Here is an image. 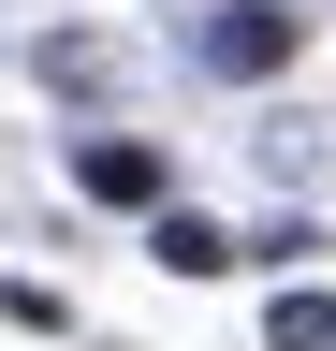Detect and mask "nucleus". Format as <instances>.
<instances>
[{
	"label": "nucleus",
	"instance_id": "nucleus-1",
	"mask_svg": "<svg viewBox=\"0 0 336 351\" xmlns=\"http://www.w3.org/2000/svg\"><path fill=\"white\" fill-rule=\"evenodd\" d=\"M292 44H307V15H292V0H234V15H205V73H278Z\"/></svg>",
	"mask_w": 336,
	"mask_h": 351
},
{
	"label": "nucleus",
	"instance_id": "nucleus-2",
	"mask_svg": "<svg viewBox=\"0 0 336 351\" xmlns=\"http://www.w3.org/2000/svg\"><path fill=\"white\" fill-rule=\"evenodd\" d=\"M161 176H176V161H161V147H132V132L73 147V191H88V205H161Z\"/></svg>",
	"mask_w": 336,
	"mask_h": 351
},
{
	"label": "nucleus",
	"instance_id": "nucleus-3",
	"mask_svg": "<svg viewBox=\"0 0 336 351\" xmlns=\"http://www.w3.org/2000/svg\"><path fill=\"white\" fill-rule=\"evenodd\" d=\"M161 263H176V278H220L234 234H220V219H161Z\"/></svg>",
	"mask_w": 336,
	"mask_h": 351
}]
</instances>
